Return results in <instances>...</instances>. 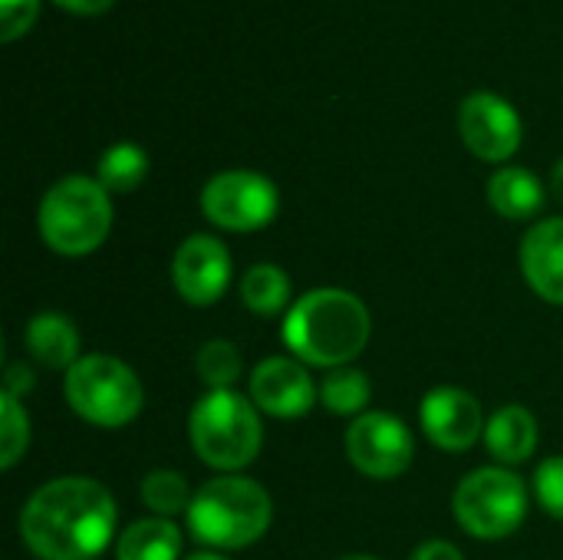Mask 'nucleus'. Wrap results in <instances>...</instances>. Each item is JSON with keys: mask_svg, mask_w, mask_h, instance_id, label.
<instances>
[{"mask_svg": "<svg viewBox=\"0 0 563 560\" xmlns=\"http://www.w3.org/2000/svg\"><path fill=\"white\" fill-rule=\"evenodd\" d=\"M115 498L86 475L53 479L20 512V538L40 560H96L115 535Z\"/></svg>", "mask_w": 563, "mask_h": 560, "instance_id": "nucleus-1", "label": "nucleus"}, {"mask_svg": "<svg viewBox=\"0 0 563 560\" xmlns=\"http://www.w3.org/2000/svg\"><path fill=\"white\" fill-rule=\"evenodd\" d=\"M369 307L340 287H317L294 300L284 317V343L300 363L340 370L350 366L369 343Z\"/></svg>", "mask_w": 563, "mask_h": 560, "instance_id": "nucleus-2", "label": "nucleus"}, {"mask_svg": "<svg viewBox=\"0 0 563 560\" xmlns=\"http://www.w3.org/2000/svg\"><path fill=\"white\" fill-rule=\"evenodd\" d=\"M188 531L214 551L251 548L271 528L274 505L264 485L244 475H218L205 482L188 508Z\"/></svg>", "mask_w": 563, "mask_h": 560, "instance_id": "nucleus-3", "label": "nucleus"}, {"mask_svg": "<svg viewBox=\"0 0 563 560\" xmlns=\"http://www.w3.org/2000/svg\"><path fill=\"white\" fill-rule=\"evenodd\" d=\"M188 436L205 465L234 475L251 465L264 446L261 409L234 389L205 393L191 409Z\"/></svg>", "mask_w": 563, "mask_h": 560, "instance_id": "nucleus-4", "label": "nucleus"}, {"mask_svg": "<svg viewBox=\"0 0 563 560\" xmlns=\"http://www.w3.org/2000/svg\"><path fill=\"white\" fill-rule=\"evenodd\" d=\"M112 228V201L99 178L66 175L40 201V234L63 257L96 251Z\"/></svg>", "mask_w": 563, "mask_h": 560, "instance_id": "nucleus-5", "label": "nucleus"}, {"mask_svg": "<svg viewBox=\"0 0 563 560\" xmlns=\"http://www.w3.org/2000/svg\"><path fill=\"white\" fill-rule=\"evenodd\" d=\"M66 403L69 409L99 429H122L142 409V383L129 363L106 353L79 356L66 370Z\"/></svg>", "mask_w": 563, "mask_h": 560, "instance_id": "nucleus-6", "label": "nucleus"}, {"mask_svg": "<svg viewBox=\"0 0 563 560\" xmlns=\"http://www.w3.org/2000/svg\"><path fill=\"white\" fill-rule=\"evenodd\" d=\"M455 518L478 541H501L528 518V488L521 475L505 465L468 472L455 488Z\"/></svg>", "mask_w": 563, "mask_h": 560, "instance_id": "nucleus-7", "label": "nucleus"}, {"mask_svg": "<svg viewBox=\"0 0 563 560\" xmlns=\"http://www.w3.org/2000/svg\"><path fill=\"white\" fill-rule=\"evenodd\" d=\"M277 185L267 175L247 168L221 172L201 191L205 218L224 231H257L277 218Z\"/></svg>", "mask_w": 563, "mask_h": 560, "instance_id": "nucleus-8", "label": "nucleus"}, {"mask_svg": "<svg viewBox=\"0 0 563 560\" xmlns=\"http://www.w3.org/2000/svg\"><path fill=\"white\" fill-rule=\"evenodd\" d=\"M346 455L363 475L389 482V479H399L412 465L416 439L399 416L363 413L346 429Z\"/></svg>", "mask_w": 563, "mask_h": 560, "instance_id": "nucleus-9", "label": "nucleus"}, {"mask_svg": "<svg viewBox=\"0 0 563 560\" xmlns=\"http://www.w3.org/2000/svg\"><path fill=\"white\" fill-rule=\"evenodd\" d=\"M172 281L181 300L211 307L231 287V254L211 234H191L178 244L172 261Z\"/></svg>", "mask_w": 563, "mask_h": 560, "instance_id": "nucleus-10", "label": "nucleus"}, {"mask_svg": "<svg viewBox=\"0 0 563 560\" xmlns=\"http://www.w3.org/2000/svg\"><path fill=\"white\" fill-rule=\"evenodd\" d=\"M465 145L485 162H508L521 145V119L515 106L495 92H472L459 109Z\"/></svg>", "mask_w": 563, "mask_h": 560, "instance_id": "nucleus-11", "label": "nucleus"}, {"mask_svg": "<svg viewBox=\"0 0 563 560\" xmlns=\"http://www.w3.org/2000/svg\"><path fill=\"white\" fill-rule=\"evenodd\" d=\"M419 422L429 442L445 452H468L485 436V426H488L478 399L459 386H439L426 393L419 406Z\"/></svg>", "mask_w": 563, "mask_h": 560, "instance_id": "nucleus-12", "label": "nucleus"}, {"mask_svg": "<svg viewBox=\"0 0 563 560\" xmlns=\"http://www.w3.org/2000/svg\"><path fill=\"white\" fill-rule=\"evenodd\" d=\"M251 399L274 419H300L317 403V383L300 360L271 356L251 373Z\"/></svg>", "mask_w": 563, "mask_h": 560, "instance_id": "nucleus-13", "label": "nucleus"}, {"mask_svg": "<svg viewBox=\"0 0 563 560\" xmlns=\"http://www.w3.org/2000/svg\"><path fill=\"white\" fill-rule=\"evenodd\" d=\"M521 271L541 300L563 307V218L538 221L525 234Z\"/></svg>", "mask_w": 563, "mask_h": 560, "instance_id": "nucleus-14", "label": "nucleus"}, {"mask_svg": "<svg viewBox=\"0 0 563 560\" xmlns=\"http://www.w3.org/2000/svg\"><path fill=\"white\" fill-rule=\"evenodd\" d=\"M26 353L49 370H69L79 360V330L66 314L43 310L23 330Z\"/></svg>", "mask_w": 563, "mask_h": 560, "instance_id": "nucleus-15", "label": "nucleus"}, {"mask_svg": "<svg viewBox=\"0 0 563 560\" xmlns=\"http://www.w3.org/2000/svg\"><path fill=\"white\" fill-rule=\"evenodd\" d=\"M485 446L498 465H521L538 449V419L525 406H505L488 419Z\"/></svg>", "mask_w": 563, "mask_h": 560, "instance_id": "nucleus-16", "label": "nucleus"}, {"mask_svg": "<svg viewBox=\"0 0 563 560\" xmlns=\"http://www.w3.org/2000/svg\"><path fill=\"white\" fill-rule=\"evenodd\" d=\"M488 201L501 218L528 221L544 208V185L528 168H501L488 182Z\"/></svg>", "mask_w": 563, "mask_h": 560, "instance_id": "nucleus-17", "label": "nucleus"}, {"mask_svg": "<svg viewBox=\"0 0 563 560\" xmlns=\"http://www.w3.org/2000/svg\"><path fill=\"white\" fill-rule=\"evenodd\" d=\"M181 531L172 518H142L129 525L115 545V560H178Z\"/></svg>", "mask_w": 563, "mask_h": 560, "instance_id": "nucleus-18", "label": "nucleus"}, {"mask_svg": "<svg viewBox=\"0 0 563 560\" xmlns=\"http://www.w3.org/2000/svg\"><path fill=\"white\" fill-rule=\"evenodd\" d=\"M290 294V277L277 264H254L241 277V300L257 317H277L287 307H294Z\"/></svg>", "mask_w": 563, "mask_h": 560, "instance_id": "nucleus-19", "label": "nucleus"}, {"mask_svg": "<svg viewBox=\"0 0 563 560\" xmlns=\"http://www.w3.org/2000/svg\"><path fill=\"white\" fill-rule=\"evenodd\" d=\"M369 396H373V383L356 366L330 370L320 383V403L336 416H363Z\"/></svg>", "mask_w": 563, "mask_h": 560, "instance_id": "nucleus-20", "label": "nucleus"}, {"mask_svg": "<svg viewBox=\"0 0 563 560\" xmlns=\"http://www.w3.org/2000/svg\"><path fill=\"white\" fill-rule=\"evenodd\" d=\"M148 175V155L135 142H115L99 158V185L106 191H135Z\"/></svg>", "mask_w": 563, "mask_h": 560, "instance_id": "nucleus-21", "label": "nucleus"}, {"mask_svg": "<svg viewBox=\"0 0 563 560\" xmlns=\"http://www.w3.org/2000/svg\"><path fill=\"white\" fill-rule=\"evenodd\" d=\"M191 488L185 482V475L172 472V469H155L142 479V502L155 518H175V515H188L191 508Z\"/></svg>", "mask_w": 563, "mask_h": 560, "instance_id": "nucleus-22", "label": "nucleus"}, {"mask_svg": "<svg viewBox=\"0 0 563 560\" xmlns=\"http://www.w3.org/2000/svg\"><path fill=\"white\" fill-rule=\"evenodd\" d=\"M195 370H198V380L208 386V393H218V389H234V383L241 380L244 360H241V353H238L234 343H228V340H208L198 350Z\"/></svg>", "mask_w": 563, "mask_h": 560, "instance_id": "nucleus-23", "label": "nucleus"}, {"mask_svg": "<svg viewBox=\"0 0 563 560\" xmlns=\"http://www.w3.org/2000/svg\"><path fill=\"white\" fill-rule=\"evenodd\" d=\"M30 446V419L16 396H0V465L13 469Z\"/></svg>", "mask_w": 563, "mask_h": 560, "instance_id": "nucleus-24", "label": "nucleus"}, {"mask_svg": "<svg viewBox=\"0 0 563 560\" xmlns=\"http://www.w3.org/2000/svg\"><path fill=\"white\" fill-rule=\"evenodd\" d=\"M534 495H538V505L551 518L563 521V455H554V459L538 465V472H534Z\"/></svg>", "mask_w": 563, "mask_h": 560, "instance_id": "nucleus-25", "label": "nucleus"}, {"mask_svg": "<svg viewBox=\"0 0 563 560\" xmlns=\"http://www.w3.org/2000/svg\"><path fill=\"white\" fill-rule=\"evenodd\" d=\"M40 0H0V36L10 43L36 20Z\"/></svg>", "mask_w": 563, "mask_h": 560, "instance_id": "nucleus-26", "label": "nucleus"}, {"mask_svg": "<svg viewBox=\"0 0 563 560\" xmlns=\"http://www.w3.org/2000/svg\"><path fill=\"white\" fill-rule=\"evenodd\" d=\"M412 560H465V558H462V551H459L455 545H449V541H426V545H419V548H416Z\"/></svg>", "mask_w": 563, "mask_h": 560, "instance_id": "nucleus-27", "label": "nucleus"}, {"mask_svg": "<svg viewBox=\"0 0 563 560\" xmlns=\"http://www.w3.org/2000/svg\"><path fill=\"white\" fill-rule=\"evenodd\" d=\"M30 386H33V376H30L26 366H10V370L3 373V393H10V396L20 399Z\"/></svg>", "mask_w": 563, "mask_h": 560, "instance_id": "nucleus-28", "label": "nucleus"}, {"mask_svg": "<svg viewBox=\"0 0 563 560\" xmlns=\"http://www.w3.org/2000/svg\"><path fill=\"white\" fill-rule=\"evenodd\" d=\"M63 10L69 13H79V17H92V13H102L112 0H56Z\"/></svg>", "mask_w": 563, "mask_h": 560, "instance_id": "nucleus-29", "label": "nucleus"}, {"mask_svg": "<svg viewBox=\"0 0 563 560\" xmlns=\"http://www.w3.org/2000/svg\"><path fill=\"white\" fill-rule=\"evenodd\" d=\"M551 188H554V198L563 205V158L554 165V175H551Z\"/></svg>", "mask_w": 563, "mask_h": 560, "instance_id": "nucleus-30", "label": "nucleus"}, {"mask_svg": "<svg viewBox=\"0 0 563 560\" xmlns=\"http://www.w3.org/2000/svg\"><path fill=\"white\" fill-rule=\"evenodd\" d=\"M185 560H228V558H221V554H214V551H201V554H191V558H185Z\"/></svg>", "mask_w": 563, "mask_h": 560, "instance_id": "nucleus-31", "label": "nucleus"}, {"mask_svg": "<svg viewBox=\"0 0 563 560\" xmlns=\"http://www.w3.org/2000/svg\"><path fill=\"white\" fill-rule=\"evenodd\" d=\"M336 560H379V558H373V554H346V558H336Z\"/></svg>", "mask_w": 563, "mask_h": 560, "instance_id": "nucleus-32", "label": "nucleus"}]
</instances>
